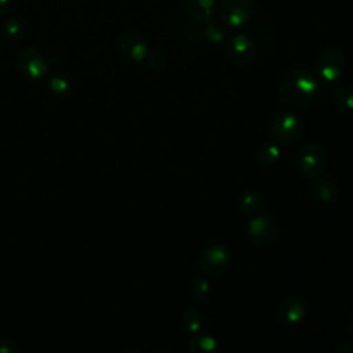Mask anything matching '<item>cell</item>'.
<instances>
[{"label": "cell", "mask_w": 353, "mask_h": 353, "mask_svg": "<svg viewBox=\"0 0 353 353\" xmlns=\"http://www.w3.org/2000/svg\"><path fill=\"white\" fill-rule=\"evenodd\" d=\"M317 80L305 68H291L279 84V98L290 109H303L313 102L317 94Z\"/></svg>", "instance_id": "cell-1"}, {"label": "cell", "mask_w": 353, "mask_h": 353, "mask_svg": "<svg viewBox=\"0 0 353 353\" xmlns=\"http://www.w3.org/2000/svg\"><path fill=\"white\" fill-rule=\"evenodd\" d=\"M270 138L277 146H290L295 143L302 134L301 120L288 110L276 113L270 121Z\"/></svg>", "instance_id": "cell-2"}, {"label": "cell", "mask_w": 353, "mask_h": 353, "mask_svg": "<svg viewBox=\"0 0 353 353\" xmlns=\"http://www.w3.org/2000/svg\"><path fill=\"white\" fill-rule=\"evenodd\" d=\"M223 54L232 65L244 66L250 63L255 55V43L244 33H234L225 40Z\"/></svg>", "instance_id": "cell-3"}, {"label": "cell", "mask_w": 353, "mask_h": 353, "mask_svg": "<svg viewBox=\"0 0 353 353\" xmlns=\"http://www.w3.org/2000/svg\"><path fill=\"white\" fill-rule=\"evenodd\" d=\"M19 73L28 80H40L46 76L48 61L36 47H25L17 58Z\"/></svg>", "instance_id": "cell-4"}, {"label": "cell", "mask_w": 353, "mask_h": 353, "mask_svg": "<svg viewBox=\"0 0 353 353\" xmlns=\"http://www.w3.org/2000/svg\"><path fill=\"white\" fill-rule=\"evenodd\" d=\"M247 234L255 244L266 247L277 237L279 222L273 215H255L247 223Z\"/></svg>", "instance_id": "cell-5"}, {"label": "cell", "mask_w": 353, "mask_h": 353, "mask_svg": "<svg viewBox=\"0 0 353 353\" xmlns=\"http://www.w3.org/2000/svg\"><path fill=\"white\" fill-rule=\"evenodd\" d=\"M346 66V58L341 50L335 47H328L323 50L316 61L317 74L325 81L338 80Z\"/></svg>", "instance_id": "cell-6"}, {"label": "cell", "mask_w": 353, "mask_h": 353, "mask_svg": "<svg viewBox=\"0 0 353 353\" xmlns=\"http://www.w3.org/2000/svg\"><path fill=\"white\" fill-rule=\"evenodd\" d=\"M254 0H223L219 17L223 23L230 28H240L245 25L254 15Z\"/></svg>", "instance_id": "cell-7"}, {"label": "cell", "mask_w": 353, "mask_h": 353, "mask_svg": "<svg viewBox=\"0 0 353 353\" xmlns=\"http://www.w3.org/2000/svg\"><path fill=\"white\" fill-rule=\"evenodd\" d=\"M327 154L321 145L310 142L301 148L298 153V165L301 174L306 178H316L325 165Z\"/></svg>", "instance_id": "cell-8"}, {"label": "cell", "mask_w": 353, "mask_h": 353, "mask_svg": "<svg viewBox=\"0 0 353 353\" xmlns=\"http://www.w3.org/2000/svg\"><path fill=\"white\" fill-rule=\"evenodd\" d=\"M229 251L222 244H211L203 250L199 258V266L208 276L222 274L229 265Z\"/></svg>", "instance_id": "cell-9"}, {"label": "cell", "mask_w": 353, "mask_h": 353, "mask_svg": "<svg viewBox=\"0 0 353 353\" xmlns=\"http://www.w3.org/2000/svg\"><path fill=\"white\" fill-rule=\"evenodd\" d=\"M183 32L186 39L193 43H201L205 40L208 43L218 44L225 40V30L221 25L212 22L211 19L205 22H196L190 19L183 26Z\"/></svg>", "instance_id": "cell-10"}, {"label": "cell", "mask_w": 353, "mask_h": 353, "mask_svg": "<svg viewBox=\"0 0 353 353\" xmlns=\"http://www.w3.org/2000/svg\"><path fill=\"white\" fill-rule=\"evenodd\" d=\"M119 48L121 54L132 62H141L146 59L149 54L146 39L137 30L123 32L119 37Z\"/></svg>", "instance_id": "cell-11"}, {"label": "cell", "mask_w": 353, "mask_h": 353, "mask_svg": "<svg viewBox=\"0 0 353 353\" xmlns=\"http://www.w3.org/2000/svg\"><path fill=\"white\" fill-rule=\"evenodd\" d=\"M305 313H306V307L303 301L295 296H290L280 302V305L277 306L276 316L281 324L295 325L305 317Z\"/></svg>", "instance_id": "cell-12"}, {"label": "cell", "mask_w": 353, "mask_h": 353, "mask_svg": "<svg viewBox=\"0 0 353 353\" xmlns=\"http://www.w3.org/2000/svg\"><path fill=\"white\" fill-rule=\"evenodd\" d=\"M182 6L192 21H210L216 10V0H182Z\"/></svg>", "instance_id": "cell-13"}, {"label": "cell", "mask_w": 353, "mask_h": 353, "mask_svg": "<svg viewBox=\"0 0 353 353\" xmlns=\"http://www.w3.org/2000/svg\"><path fill=\"white\" fill-rule=\"evenodd\" d=\"M239 207H240V210L244 214L255 216V215L263 214L266 205H265L263 197L258 192L247 190V192H243L240 194V197H239Z\"/></svg>", "instance_id": "cell-14"}, {"label": "cell", "mask_w": 353, "mask_h": 353, "mask_svg": "<svg viewBox=\"0 0 353 353\" xmlns=\"http://www.w3.org/2000/svg\"><path fill=\"white\" fill-rule=\"evenodd\" d=\"M189 353H219L218 342L210 334H194L189 341Z\"/></svg>", "instance_id": "cell-15"}, {"label": "cell", "mask_w": 353, "mask_h": 353, "mask_svg": "<svg viewBox=\"0 0 353 353\" xmlns=\"http://www.w3.org/2000/svg\"><path fill=\"white\" fill-rule=\"evenodd\" d=\"M310 193L317 197L320 201L324 203H330L336 197V189L335 186L324 178H313V181L310 182Z\"/></svg>", "instance_id": "cell-16"}, {"label": "cell", "mask_w": 353, "mask_h": 353, "mask_svg": "<svg viewBox=\"0 0 353 353\" xmlns=\"http://www.w3.org/2000/svg\"><path fill=\"white\" fill-rule=\"evenodd\" d=\"M203 323V316L201 312L197 307H188L183 313H182V319H181V324H182V330L188 334V335H194L199 332L200 327Z\"/></svg>", "instance_id": "cell-17"}, {"label": "cell", "mask_w": 353, "mask_h": 353, "mask_svg": "<svg viewBox=\"0 0 353 353\" xmlns=\"http://www.w3.org/2000/svg\"><path fill=\"white\" fill-rule=\"evenodd\" d=\"M255 157H256L258 164H261L263 167H269V165H273L274 163H277V160L280 157V149L276 143L266 142L258 148Z\"/></svg>", "instance_id": "cell-18"}, {"label": "cell", "mask_w": 353, "mask_h": 353, "mask_svg": "<svg viewBox=\"0 0 353 353\" xmlns=\"http://www.w3.org/2000/svg\"><path fill=\"white\" fill-rule=\"evenodd\" d=\"M3 36L11 40L19 39L26 32V22L19 17H11L3 23Z\"/></svg>", "instance_id": "cell-19"}, {"label": "cell", "mask_w": 353, "mask_h": 353, "mask_svg": "<svg viewBox=\"0 0 353 353\" xmlns=\"http://www.w3.org/2000/svg\"><path fill=\"white\" fill-rule=\"evenodd\" d=\"M189 291L194 299L204 301L210 295L211 287L207 279H204L203 276H194L189 283Z\"/></svg>", "instance_id": "cell-20"}, {"label": "cell", "mask_w": 353, "mask_h": 353, "mask_svg": "<svg viewBox=\"0 0 353 353\" xmlns=\"http://www.w3.org/2000/svg\"><path fill=\"white\" fill-rule=\"evenodd\" d=\"M334 102L342 110H353V85H342L334 91Z\"/></svg>", "instance_id": "cell-21"}, {"label": "cell", "mask_w": 353, "mask_h": 353, "mask_svg": "<svg viewBox=\"0 0 353 353\" xmlns=\"http://www.w3.org/2000/svg\"><path fill=\"white\" fill-rule=\"evenodd\" d=\"M48 88L54 92V94H63L69 90V80L66 77V74H63L62 72H52L48 76Z\"/></svg>", "instance_id": "cell-22"}, {"label": "cell", "mask_w": 353, "mask_h": 353, "mask_svg": "<svg viewBox=\"0 0 353 353\" xmlns=\"http://www.w3.org/2000/svg\"><path fill=\"white\" fill-rule=\"evenodd\" d=\"M146 59H148V65L152 69H154V70H161L164 68V65H165V59H164L163 54H160V52L148 54Z\"/></svg>", "instance_id": "cell-23"}, {"label": "cell", "mask_w": 353, "mask_h": 353, "mask_svg": "<svg viewBox=\"0 0 353 353\" xmlns=\"http://www.w3.org/2000/svg\"><path fill=\"white\" fill-rule=\"evenodd\" d=\"M0 353H19L18 346L10 339H0Z\"/></svg>", "instance_id": "cell-24"}, {"label": "cell", "mask_w": 353, "mask_h": 353, "mask_svg": "<svg viewBox=\"0 0 353 353\" xmlns=\"http://www.w3.org/2000/svg\"><path fill=\"white\" fill-rule=\"evenodd\" d=\"M10 10V0H0V15L7 14Z\"/></svg>", "instance_id": "cell-25"}, {"label": "cell", "mask_w": 353, "mask_h": 353, "mask_svg": "<svg viewBox=\"0 0 353 353\" xmlns=\"http://www.w3.org/2000/svg\"><path fill=\"white\" fill-rule=\"evenodd\" d=\"M336 353H353V345H350V343L342 345V346L336 350Z\"/></svg>", "instance_id": "cell-26"}, {"label": "cell", "mask_w": 353, "mask_h": 353, "mask_svg": "<svg viewBox=\"0 0 353 353\" xmlns=\"http://www.w3.org/2000/svg\"><path fill=\"white\" fill-rule=\"evenodd\" d=\"M121 353H142V352H139V350H137V349H125V350H123Z\"/></svg>", "instance_id": "cell-27"}]
</instances>
